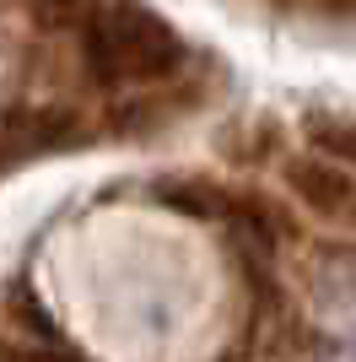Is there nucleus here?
<instances>
[{
    "label": "nucleus",
    "instance_id": "f257e3e1",
    "mask_svg": "<svg viewBox=\"0 0 356 362\" xmlns=\"http://www.w3.org/2000/svg\"><path fill=\"white\" fill-rule=\"evenodd\" d=\"M81 60L103 87H151L184 71L189 49L173 33V22L141 0H97L81 22Z\"/></svg>",
    "mask_w": 356,
    "mask_h": 362
},
{
    "label": "nucleus",
    "instance_id": "f03ea898",
    "mask_svg": "<svg viewBox=\"0 0 356 362\" xmlns=\"http://www.w3.org/2000/svg\"><path fill=\"white\" fill-rule=\"evenodd\" d=\"M286 189H292L313 216H324V222H345L351 216V168L324 157V151H308V157H292L286 163Z\"/></svg>",
    "mask_w": 356,
    "mask_h": 362
},
{
    "label": "nucleus",
    "instance_id": "7ed1b4c3",
    "mask_svg": "<svg viewBox=\"0 0 356 362\" xmlns=\"http://www.w3.org/2000/svg\"><path fill=\"white\" fill-rule=\"evenodd\" d=\"M157 200L173 206L178 216H194V222H216V216L232 211V195H222L206 179H162L157 184Z\"/></svg>",
    "mask_w": 356,
    "mask_h": 362
},
{
    "label": "nucleus",
    "instance_id": "20e7f679",
    "mask_svg": "<svg viewBox=\"0 0 356 362\" xmlns=\"http://www.w3.org/2000/svg\"><path fill=\"white\" fill-rule=\"evenodd\" d=\"M22 6H28V22L38 33H81L97 0H22Z\"/></svg>",
    "mask_w": 356,
    "mask_h": 362
},
{
    "label": "nucleus",
    "instance_id": "39448f33",
    "mask_svg": "<svg viewBox=\"0 0 356 362\" xmlns=\"http://www.w3.org/2000/svg\"><path fill=\"white\" fill-rule=\"evenodd\" d=\"M313 146L335 151V157H351V119H345V114H324V119H313Z\"/></svg>",
    "mask_w": 356,
    "mask_h": 362
},
{
    "label": "nucleus",
    "instance_id": "423d86ee",
    "mask_svg": "<svg viewBox=\"0 0 356 362\" xmlns=\"http://www.w3.org/2000/svg\"><path fill=\"white\" fill-rule=\"evenodd\" d=\"M0 362H81V357H71V351H54V346H0Z\"/></svg>",
    "mask_w": 356,
    "mask_h": 362
}]
</instances>
